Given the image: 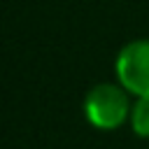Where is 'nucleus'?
<instances>
[{
  "instance_id": "nucleus-1",
  "label": "nucleus",
  "mask_w": 149,
  "mask_h": 149,
  "mask_svg": "<svg viewBox=\"0 0 149 149\" xmlns=\"http://www.w3.org/2000/svg\"><path fill=\"white\" fill-rule=\"evenodd\" d=\"M130 93L116 81H100L84 95V116L98 130H116L130 121Z\"/></svg>"
},
{
  "instance_id": "nucleus-2",
  "label": "nucleus",
  "mask_w": 149,
  "mask_h": 149,
  "mask_svg": "<svg viewBox=\"0 0 149 149\" xmlns=\"http://www.w3.org/2000/svg\"><path fill=\"white\" fill-rule=\"evenodd\" d=\"M116 81L133 95H149V37L130 40L123 44L114 61Z\"/></svg>"
},
{
  "instance_id": "nucleus-3",
  "label": "nucleus",
  "mask_w": 149,
  "mask_h": 149,
  "mask_svg": "<svg viewBox=\"0 0 149 149\" xmlns=\"http://www.w3.org/2000/svg\"><path fill=\"white\" fill-rule=\"evenodd\" d=\"M130 128L137 137L149 140V95L135 98L130 109Z\"/></svg>"
}]
</instances>
